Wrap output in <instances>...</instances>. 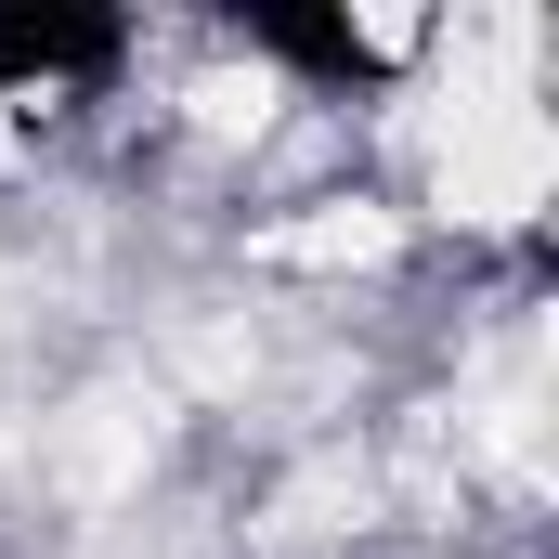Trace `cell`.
Returning <instances> with one entry per match:
<instances>
[{"instance_id": "6da1fadb", "label": "cell", "mask_w": 559, "mask_h": 559, "mask_svg": "<svg viewBox=\"0 0 559 559\" xmlns=\"http://www.w3.org/2000/svg\"><path fill=\"white\" fill-rule=\"evenodd\" d=\"M547 195V118L521 92L455 79V131H442V209L455 222H521Z\"/></svg>"}]
</instances>
